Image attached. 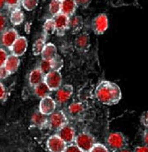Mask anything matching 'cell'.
Masks as SVG:
<instances>
[{"label": "cell", "instance_id": "83f0119b", "mask_svg": "<svg viewBox=\"0 0 148 152\" xmlns=\"http://www.w3.org/2000/svg\"><path fill=\"white\" fill-rule=\"evenodd\" d=\"M39 4V0H22V7L27 11H32L33 9L37 8Z\"/></svg>", "mask_w": 148, "mask_h": 152}, {"label": "cell", "instance_id": "3957f363", "mask_svg": "<svg viewBox=\"0 0 148 152\" xmlns=\"http://www.w3.org/2000/svg\"><path fill=\"white\" fill-rule=\"evenodd\" d=\"M107 145L109 150L117 152L126 148L127 140L123 133L113 132V133H110L108 136Z\"/></svg>", "mask_w": 148, "mask_h": 152}, {"label": "cell", "instance_id": "d590c367", "mask_svg": "<svg viewBox=\"0 0 148 152\" xmlns=\"http://www.w3.org/2000/svg\"><path fill=\"white\" fill-rule=\"evenodd\" d=\"M10 75H11L10 72L7 70V68L5 66H0V77H1V80L8 78Z\"/></svg>", "mask_w": 148, "mask_h": 152}, {"label": "cell", "instance_id": "5bb4252c", "mask_svg": "<svg viewBox=\"0 0 148 152\" xmlns=\"http://www.w3.org/2000/svg\"><path fill=\"white\" fill-rule=\"evenodd\" d=\"M86 111V106L85 104L79 102H75L70 104L69 107H67L66 110V115L70 116L71 118H79L84 114Z\"/></svg>", "mask_w": 148, "mask_h": 152}, {"label": "cell", "instance_id": "1f68e13d", "mask_svg": "<svg viewBox=\"0 0 148 152\" xmlns=\"http://www.w3.org/2000/svg\"><path fill=\"white\" fill-rule=\"evenodd\" d=\"M8 97V92H7V88L4 86L3 82H1L0 84V99H1V102L4 103L6 102Z\"/></svg>", "mask_w": 148, "mask_h": 152}, {"label": "cell", "instance_id": "2e32d148", "mask_svg": "<svg viewBox=\"0 0 148 152\" xmlns=\"http://www.w3.org/2000/svg\"><path fill=\"white\" fill-rule=\"evenodd\" d=\"M31 122L32 125L39 129L48 127V115L41 113L39 110L35 111L31 117Z\"/></svg>", "mask_w": 148, "mask_h": 152}, {"label": "cell", "instance_id": "ba28073f", "mask_svg": "<svg viewBox=\"0 0 148 152\" xmlns=\"http://www.w3.org/2000/svg\"><path fill=\"white\" fill-rule=\"evenodd\" d=\"M108 27V17L104 13L99 14L94 18L92 22V28L94 33L96 35H102L105 33V31Z\"/></svg>", "mask_w": 148, "mask_h": 152}, {"label": "cell", "instance_id": "7a4b0ae2", "mask_svg": "<svg viewBox=\"0 0 148 152\" xmlns=\"http://www.w3.org/2000/svg\"><path fill=\"white\" fill-rule=\"evenodd\" d=\"M68 115L63 111H56L48 115V128L57 132L66 124H68Z\"/></svg>", "mask_w": 148, "mask_h": 152}, {"label": "cell", "instance_id": "8fae6325", "mask_svg": "<svg viewBox=\"0 0 148 152\" xmlns=\"http://www.w3.org/2000/svg\"><path fill=\"white\" fill-rule=\"evenodd\" d=\"M56 135L60 136L67 145H70L74 142L76 137L74 128L69 123L66 124V126H64L60 130H58L56 132Z\"/></svg>", "mask_w": 148, "mask_h": 152}, {"label": "cell", "instance_id": "7c38bea8", "mask_svg": "<svg viewBox=\"0 0 148 152\" xmlns=\"http://www.w3.org/2000/svg\"><path fill=\"white\" fill-rule=\"evenodd\" d=\"M75 49L79 53H87L90 48V37L87 33L79 34L74 42Z\"/></svg>", "mask_w": 148, "mask_h": 152}, {"label": "cell", "instance_id": "4fadbf2b", "mask_svg": "<svg viewBox=\"0 0 148 152\" xmlns=\"http://www.w3.org/2000/svg\"><path fill=\"white\" fill-rule=\"evenodd\" d=\"M56 102L51 96L41 99L39 103V111L41 113L46 115H51L53 112L56 111Z\"/></svg>", "mask_w": 148, "mask_h": 152}, {"label": "cell", "instance_id": "30bf717a", "mask_svg": "<svg viewBox=\"0 0 148 152\" xmlns=\"http://www.w3.org/2000/svg\"><path fill=\"white\" fill-rule=\"evenodd\" d=\"M53 19L56 24V33L59 36H63L66 33V30L69 29L70 18L61 12L57 15L54 16Z\"/></svg>", "mask_w": 148, "mask_h": 152}, {"label": "cell", "instance_id": "52a82bcc", "mask_svg": "<svg viewBox=\"0 0 148 152\" xmlns=\"http://www.w3.org/2000/svg\"><path fill=\"white\" fill-rule=\"evenodd\" d=\"M46 147L50 152H65L67 144L58 135H53L46 140Z\"/></svg>", "mask_w": 148, "mask_h": 152}, {"label": "cell", "instance_id": "4dcf8cb0", "mask_svg": "<svg viewBox=\"0 0 148 152\" xmlns=\"http://www.w3.org/2000/svg\"><path fill=\"white\" fill-rule=\"evenodd\" d=\"M8 57H9V54L8 53V52L2 48L0 49V66H4L5 65Z\"/></svg>", "mask_w": 148, "mask_h": 152}, {"label": "cell", "instance_id": "d6a6232c", "mask_svg": "<svg viewBox=\"0 0 148 152\" xmlns=\"http://www.w3.org/2000/svg\"><path fill=\"white\" fill-rule=\"evenodd\" d=\"M20 2L21 0H6V5L9 8H13L14 10V9H17L19 6Z\"/></svg>", "mask_w": 148, "mask_h": 152}, {"label": "cell", "instance_id": "e0dca14e", "mask_svg": "<svg viewBox=\"0 0 148 152\" xmlns=\"http://www.w3.org/2000/svg\"><path fill=\"white\" fill-rule=\"evenodd\" d=\"M44 79H45V74L41 72L39 67H36L31 72V73L29 75V85L31 87L34 88L35 86H37V85L41 84V82H44Z\"/></svg>", "mask_w": 148, "mask_h": 152}, {"label": "cell", "instance_id": "484cf974", "mask_svg": "<svg viewBox=\"0 0 148 152\" xmlns=\"http://www.w3.org/2000/svg\"><path fill=\"white\" fill-rule=\"evenodd\" d=\"M49 12L52 16L61 12V2L59 0H51L49 5Z\"/></svg>", "mask_w": 148, "mask_h": 152}, {"label": "cell", "instance_id": "ac0fdd59", "mask_svg": "<svg viewBox=\"0 0 148 152\" xmlns=\"http://www.w3.org/2000/svg\"><path fill=\"white\" fill-rule=\"evenodd\" d=\"M78 7L75 0H63L61 2V13L69 18L74 16V13Z\"/></svg>", "mask_w": 148, "mask_h": 152}, {"label": "cell", "instance_id": "d4e9b609", "mask_svg": "<svg viewBox=\"0 0 148 152\" xmlns=\"http://www.w3.org/2000/svg\"><path fill=\"white\" fill-rule=\"evenodd\" d=\"M55 32H56V24L54 22L53 18H48L46 19L43 25V33L45 36L52 35Z\"/></svg>", "mask_w": 148, "mask_h": 152}, {"label": "cell", "instance_id": "7402d4cb", "mask_svg": "<svg viewBox=\"0 0 148 152\" xmlns=\"http://www.w3.org/2000/svg\"><path fill=\"white\" fill-rule=\"evenodd\" d=\"M33 91H34V94L35 96L38 97V98H44L45 96H48L51 95V91L50 89L48 86L45 84V82H41V84L37 85V86H35L33 88Z\"/></svg>", "mask_w": 148, "mask_h": 152}, {"label": "cell", "instance_id": "cb8c5ba5", "mask_svg": "<svg viewBox=\"0 0 148 152\" xmlns=\"http://www.w3.org/2000/svg\"><path fill=\"white\" fill-rule=\"evenodd\" d=\"M45 37H40L37 39L35 42L33 43L32 47V53L33 55L35 56H39L41 54L42 51L44 49L45 46Z\"/></svg>", "mask_w": 148, "mask_h": 152}, {"label": "cell", "instance_id": "5b68a950", "mask_svg": "<svg viewBox=\"0 0 148 152\" xmlns=\"http://www.w3.org/2000/svg\"><path fill=\"white\" fill-rule=\"evenodd\" d=\"M44 82L51 91H56L62 86L61 73L59 71H51L45 76Z\"/></svg>", "mask_w": 148, "mask_h": 152}, {"label": "cell", "instance_id": "9c48e42d", "mask_svg": "<svg viewBox=\"0 0 148 152\" xmlns=\"http://www.w3.org/2000/svg\"><path fill=\"white\" fill-rule=\"evenodd\" d=\"M18 37H19V35H18V33L17 32L16 29H6L1 35L2 46L5 48L10 49L12 48V46L14 44V42L17 40Z\"/></svg>", "mask_w": 148, "mask_h": 152}, {"label": "cell", "instance_id": "836d02e7", "mask_svg": "<svg viewBox=\"0 0 148 152\" xmlns=\"http://www.w3.org/2000/svg\"><path fill=\"white\" fill-rule=\"evenodd\" d=\"M140 121L143 126L148 129V111L142 113V115H141Z\"/></svg>", "mask_w": 148, "mask_h": 152}, {"label": "cell", "instance_id": "d6986e66", "mask_svg": "<svg viewBox=\"0 0 148 152\" xmlns=\"http://www.w3.org/2000/svg\"><path fill=\"white\" fill-rule=\"evenodd\" d=\"M41 58L44 60L47 61H51L52 59L56 58L57 56V48L51 42L46 43L44 48V49L41 53Z\"/></svg>", "mask_w": 148, "mask_h": 152}, {"label": "cell", "instance_id": "e575fe53", "mask_svg": "<svg viewBox=\"0 0 148 152\" xmlns=\"http://www.w3.org/2000/svg\"><path fill=\"white\" fill-rule=\"evenodd\" d=\"M65 152H84L81 150V149L78 147L76 145H67V147H66V151Z\"/></svg>", "mask_w": 148, "mask_h": 152}, {"label": "cell", "instance_id": "603a6c76", "mask_svg": "<svg viewBox=\"0 0 148 152\" xmlns=\"http://www.w3.org/2000/svg\"><path fill=\"white\" fill-rule=\"evenodd\" d=\"M10 21L13 25H20L24 21V14L20 8L12 10L10 14Z\"/></svg>", "mask_w": 148, "mask_h": 152}, {"label": "cell", "instance_id": "60d3db41", "mask_svg": "<svg viewBox=\"0 0 148 152\" xmlns=\"http://www.w3.org/2000/svg\"><path fill=\"white\" fill-rule=\"evenodd\" d=\"M4 5H6V0H0V7L3 9Z\"/></svg>", "mask_w": 148, "mask_h": 152}, {"label": "cell", "instance_id": "ab89813d", "mask_svg": "<svg viewBox=\"0 0 148 152\" xmlns=\"http://www.w3.org/2000/svg\"><path fill=\"white\" fill-rule=\"evenodd\" d=\"M142 140L144 142L145 145L148 146V129L145 130L142 134Z\"/></svg>", "mask_w": 148, "mask_h": 152}, {"label": "cell", "instance_id": "8992f818", "mask_svg": "<svg viewBox=\"0 0 148 152\" xmlns=\"http://www.w3.org/2000/svg\"><path fill=\"white\" fill-rule=\"evenodd\" d=\"M74 91V87L70 84L62 85L56 91V102L60 105H64L68 102V101L71 98Z\"/></svg>", "mask_w": 148, "mask_h": 152}, {"label": "cell", "instance_id": "4316f807", "mask_svg": "<svg viewBox=\"0 0 148 152\" xmlns=\"http://www.w3.org/2000/svg\"><path fill=\"white\" fill-rule=\"evenodd\" d=\"M51 66H52V70L53 71H59L61 70V68L64 66V62H63V59L60 55H57L56 58L52 59L51 61Z\"/></svg>", "mask_w": 148, "mask_h": 152}, {"label": "cell", "instance_id": "8d00e7d4", "mask_svg": "<svg viewBox=\"0 0 148 152\" xmlns=\"http://www.w3.org/2000/svg\"><path fill=\"white\" fill-rule=\"evenodd\" d=\"M6 24H7V18L2 13L1 17H0V30H1V33H3L6 30L5 29Z\"/></svg>", "mask_w": 148, "mask_h": 152}, {"label": "cell", "instance_id": "9a60e30c", "mask_svg": "<svg viewBox=\"0 0 148 152\" xmlns=\"http://www.w3.org/2000/svg\"><path fill=\"white\" fill-rule=\"evenodd\" d=\"M27 48V40L23 36H21L17 38L12 48L9 49L10 53L12 55H15L17 57H21L26 53Z\"/></svg>", "mask_w": 148, "mask_h": 152}, {"label": "cell", "instance_id": "ffe728a7", "mask_svg": "<svg viewBox=\"0 0 148 152\" xmlns=\"http://www.w3.org/2000/svg\"><path fill=\"white\" fill-rule=\"evenodd\" d=\"M20 65V59L19 57H17L15 55H12L10 54L9 57H8L7 62L5 63L4 66L7 68V70L10 72V74L12 75L13 73H15L18 67Z\"/></svg>", "mask_w": 148, "mask_h": 152}, {"label": "cell", "instance_id": "6da1fadb", "mask_svg": "<svg viewBox=\"0 0 148 152\" xmlns=\"http://www.w3.org/2000/svg\"><path fill=\"white\" fill-rule=\"evenodd\" d=\"M95 96L99 102L107 106H113L122 99L121 89L115 82L102 81L95 88Z\"/></svg>", "mask_w": 148, "mask_h": 152}, {"label": "cell", "instance_id": "277c9868", "mask_svg": "<svg viewBox=\"0 0 148 152\" xmlns=\"http://www.w3.org/2000/svg\"><path fill=\"white\" fill-rule=\"evenodd\" d=\"M74 143L84 152H90L92 147L96 144V141L94 136L90 133L83 132L76 136Z\"/></svg>", "mask_w": 148, "mask_h": 152}, {"label": "cell", "instance_id": "f35d334b", "mask_svg": "<svg viewBox=\"0 0 148 152\" xmlns=\"http://www.w3.org/2000/svg\"><path fill=\"white\" fill-rule=\"evenodd\" d=\"M133 152H148V146H147V145L137 146L134 149Z\"/></svg>", "mask_w": 148, "mask_h": 152}, {"label": "cell", "instance_id": "44dd1931", "mask_svg": "<svg viewBox=\"0 0 148 152\" xmlns=\"http://www.w3.org/2000/svg\"><path fill=\"white\" fill-rule=\"evenodd\" d=\"M84 26V21L82 17L80 16H72L70 18L69 23V29L72 33H78L81 31Z\"/></svg>", "mask_w": 148, "mask_h": 152}, {"label": "cell", "instance_id": "b9f144b4", "mask_svg": "<svg viewBox=\"0 0 148 152\" xmlns=\"http://www.w3.org/2000/svg\"><path fill=\"white\" fill-rule=\"evenodd\" d=\"M117 152H132L130 150H128V149H123V150H121V151H117Z\"/></svg>", "mask_w": 148, "mask_h": 152}, {"label": "cell", "instance_id": "f1b7e54d", "mask_svg": "<svg viewBox=\"0 0 148 152\" xmlns=\"http://www.w3.org/2000/svg\"><path fill=\"white\" fill-rule=\"evenodd\" d=\"M38 67L41 69V71L45 74V76L46 74H48L49 72H51L52 70V66H51V61H47V60H44L42 59L39 64Z\"/></svg>", "mask_w": 148, "mask_h": 152}, {"label": "cell", "instance_id": "f546056e", "mask_svg": "<svg viewBox=\"0 0 148 152\" xmlns=\"http://www.w3.org/2000/svg\"><path fill=\"white\" fill-rule=\"evenodd\" d=\"M90 152H109V150L104 145L101 144V143H96L92 147Z\"/></svg>", "mask_w": 148, "mask_h": 152}, {"label": "cell", "instance_id": "7bdbcfd3", "mask_svg": "<svg viewBox=\"0 0 148 152\" xmlns=\"http://www.w3.org/2000/svg\"><path fill=\"white\" fill-rule=\"evenodd\" d=\"M59 1H61V2H62V1H63V0H59Z\"/></svg>", "mask_w": 148, "mask_h": 152}, {"label": "cell", "instance_id": "74e56055", "mask_svg": "<svg viewBox=\"0 0 148 152\" xmlns=\"http://www.w3.org/2000/svg\"><path fill=\"white\" fill-rule=\"evenodd\" d=\"M91 1L92 0H75V2H76V4L79 7H81V8H87L91 3Z\"/></svg>", "mask_w": 148, "mask_h": 152}]
</instances>
